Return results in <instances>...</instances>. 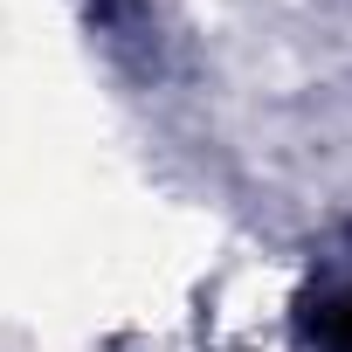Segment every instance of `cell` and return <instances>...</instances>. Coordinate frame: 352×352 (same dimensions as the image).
Instances as JSON below:
<instances>
[{
    "label": "cell",
    "mask_w": 352,
    "mask_h": 352,
    "mask_svg": "<svg viewBox=\"0 0 352 352\" xmlns=\"http://www.w3.org/2000/svg\"><path fill=\"white\" fill-rule=\"evenodd\" d=\"M311 338L318 352H352V290H331L311 304Z\"/></svg>",
    "instance_id": "6da1fadb"
}]
</instances>
